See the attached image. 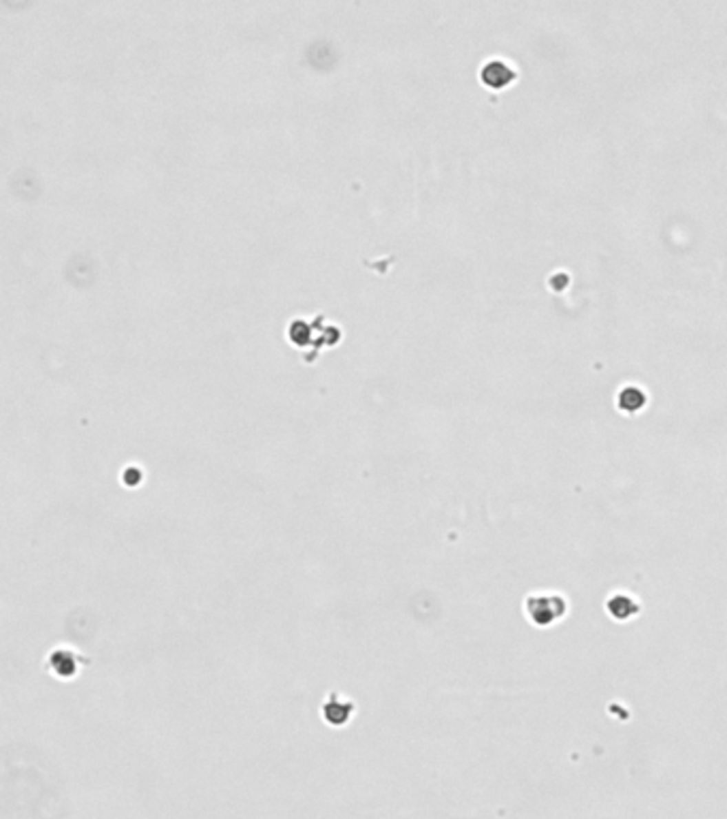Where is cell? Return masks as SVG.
Segmentation results:
<instances>
[{
  "mask_svg": "<svg viewBox=\"0 0 727 819\" xmlns=\"http://www.w3.org/2000/svg\"><path fill=\"white\" fill-rule=\"evenodd\" d=\"M525 610H527V616L531 619L536 625L548 628V625L557 623L559 619L565 616L567 602H565V597L559 595V593H538V595H529L527 597Z\"/></svg>",
  "mask_w": 727,
  "mask_h": 819,
  "instance_id": "obj_1",
  "label": "cell"
},
{
  "mask_svg": "<svg viewBox=\"0 0 727 819\" xmlns=\"http://www.w3.org/2000/svg\"><path fill=\"white\" fill-rule=\"evenodd\" d=\"M518 77L516 69L508 62V60H501V58H491L480 66V79L482 83L491 87V90H501V87H508L514 79Z\"/></svg>",
  "mask_w": 727,
  "mask_h": 819,
  "instance_id": "obj_2",
  "label": "cell"
},
{
  "mask_svg": "<svg viewBox=\"0 0 727 819\" xmlns=\"http://www.w3.org/2000/svg\"><path fill=\"white\" fill-rule=\"evenodd\" d=\"M616 406L627 414L642 410L646 406V391L638 384H625L616 393Z\"/></svg>",
  "mask_w": 727,
  "mask_h": 819,
  "instance_id": "obj_3",
  "label": "cell"
},
{
  "mask_svg": "<svg viewBox=\"0 0 727 819\" xmlns=\"http://www.w3.org/2000/svg\"><path fill=\"white\" fill-rule=\"evenodd\" d=\"M606 608H608L610 616L619 619V621H627V619L635 616V612L640 610V604L627 593H616V595H610Z\"/></svg>",
  "mask_w": 727,
  "mask_h": 819,
  "instance_id": "obj_4",
  "label": "cell"
}]
</instances>
